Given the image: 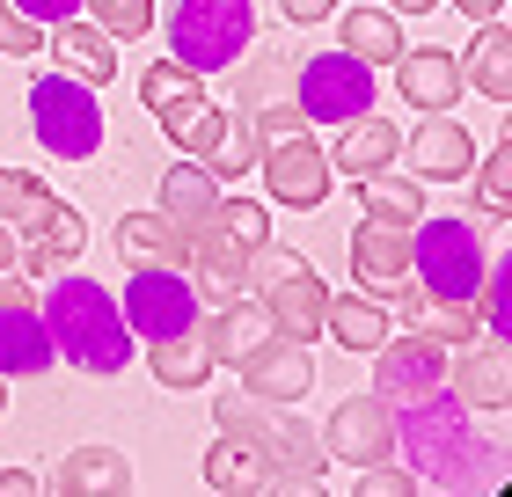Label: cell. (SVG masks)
<instances>
[{"label": "cell", "instance_id": "cell-1", "mask_svg": "<svg viewBox=\"0 0 512 497\" xmlns=\"http://www.w3.org/2000/svg\"><path fill=\"white\" fill-rule=\"evenodd\" d=\"M388 424H395V454L417 468L425 490H461V497L505 490V424H498V439H476L469 402H461L447 381L432 395L388 402Z\"/></svg>", "mask_w": 512, "mask_h": 497}, {"label": "cell", "instance_id": "cell-2", "mask_svg": "<svg viewBox=\"0 0 512 497\" xmlns=\"http://www.w3.org/2000/svg\"><path fill=\"white\" fill-rule=\"evenodd\" d=\"M44 329H52L59 359H74L81 373H125L132 366V329H125V307L110 300L96 278H59L52 271V293H44Z\"/></svg>", "mask_w": 512, "mask_h": 497}, {"label": "cell", "instance_id": "cell-3", "mask_svg": "<svg viewBox=\"0 0 512 497\" xmlns=\"http://www.w3.org/2000/svg\"><path fill=\"white\" fill-rule=\"evenodd\" d=\"M249 300L271 315V329L278 337H300V344H315L322 337V278H315V264L300 249H286V242H256L249 249Z\"/></svg>", "mask_w": 512, "mask_h": 497}, {"label": "cell", "instance_id": "cell-4", "mask_svg": "<svg viewBox=\"0 0 512 497\" xmlns=\"http://www.w3.org/2000/svg\"><path fill=\"white\" fill-rule=\"evenodd\" d=\"M256 44V0H176L169 8V59L191 74H227Z\"/></svg>", "mask_w": 512, "mask_h": 497}, {"label": "cell", "instance_id": "cell-5", "mask_svg": "<svg viewBox=\"0 0 512 497\" xmlns=\"http://www.w3.org/2000/svg\"><path fill=\"white\" fill-rule=\"evenodd\" d=\"M30 132L52 161H88L103 147V103L81 74H37L30 81Z\"/></svg>", "mask_w": 512, "mask_h": 497}, {"label": "cell", "instance_id": "cell-6", "mask_svg": "<svg viewBox=\"0 0 512 497\" xmlns=\"http://www.w3.org/2000/svg\"><path fill=\"white\" fill-rule=\"evenodd\" d=\"M483 234L476 220L461 212H439V220H410V278L425 293H447V300H476V278H483Z\"/></svg>", "mask_w": 512, "mask_h": 497}, {"label": "cell", "instance_id": "cell-7", "mask_svg": "<svg viewBox=\"0 0 512 497\" xmlns=\"http://www.w3.org/2000/svg\"><path fill=\"white\" fill-rule=\"evenodd\" d=\"M293 103L308 125H352L359 110H374V66L359 52H308L293 59Z\"/></svg>", "mask_w": 512, "mask_h": 497}, {"label": "cell", "instance_id": "cell-8", "mask_svg": "<svg viewBox=\"0 0 512 497\" xmlns=\"http://www.w3.org/2000/svg\"><path fill=\"white\" fill-rule=\"evenodd\" d=\"M118 307H125L132 344H154V337H176V329L205 322V300H198L183 264H132V286H125Z\"/></svg>", "mask_w": 512, "mask_h": 497}, {"label": "cell", "instance_id": "cell-9", "mask_svg": "<svg viewBox=\"0 0 512 497\" xmlns=\"http://www.w3.org/2000/svg\"><path fill=\"white\" fill-rule=\"evenodd\" d=\"M256 169H264V198L293 205V212H315L322 198L337 191V169H330V154H322L315 132H293V139L256 147Z\"/></svg>", "mask_w": 512, "mask_h": 497}, {"label": "cell", "instance_id": "cell-10", "mask_svg": "<svg viewBox=\"0 0 512 497\" xmlns=\"http://www.w3.org/2000/svg\"><path fill=\"white\" fill-rule=\"evenodd\" d=\"M374 395L381 402H410V395H432L447 381V344L425 337V329H410V337H381L374 351Z\"/></svg>", "mask_w": 512, "mask_h": 497}, {"label": "cell", "instance_id": "cell-11", "mask_svg": "<svg viewBox=\"0 0 512 497\" xmlns=\"http://www.w3.org/2000/svg\"><path fill=\"white\" fill-rule=\"evenodd\" d=\"M264 461H271V490H286V497H315L322 476H330V461H322V432H315V424H300L286 402H271Z\"/></svg>", "mask_w": 512, "mask_h": 497}, {"label": "cell", "instance_id": "cell-12", "mask_svg": "<svg viewBox=\"0 0 512 497\" xmlns=\"http://www.w3.org/2000/svg\"><path fill=\"white\" fill-rule=\"evenodd\" d=\"M322 454L330 461H352V468H366V461H395V424H388V402L366 388V395H344L337 410H330V424H322Z\"/></svg>", "mask_w": 512, "mask_h": 497}, {"label": "cell", "instance_id": "cell-13", "mask_svg": "<svg viewBox=\"0 0 512 497\" xmlns=\"http://www.w3.org/2000/svg\"><path fill=\"white\" fill-rule=\"evenodd\" d=\"M183 271H191L198 300H213V307L249 293V249H242L220 220H198V227H191V256H183Z\"/></svg>", "mask_w": 512, "mask_h": 497}, {"label": "cell", "instance_id": "cell-14", "mask_svg": "<svg viewBox=\"0 0 512 497\" xmlns=\"http://www.w3.org/2000/svg\"><path fill=\"white\" fill-rule=\"evenodd\" d=\"M315 388V359H308V344L300 337H271L242 359V395H256V402H300Z\"/></svg>", "mask_w": 512, "mask_h": 497}, {"label": "cell", "instance_id": "cell-15", "mask_svg": "<svg viewBox=\"0 0 512 497\" xmlns=\"http://www.w3.org/2000/svg\"><path fill=\"white\" fill-rule=\"evenodd\" d=\"M352 278L388 307L395 293L410 286V227H395V220H366V227H352Z\"/></svg>", "mask_w": 512, "mask_h": 497}, {"label": "cell", "instance_id": "cell-16", "mask_svg": "<svg viewBox=\"0 0 512 497\" xmlns=\"http://www.w3.org/2000/svg\"><path fill=\"white\" fill-rule=\"evenodd\" d=\"M447 388L469 402V417H505V402H512V351L469 337V351L447 359Z\"/></svg>", "mask_w": 512, "mask_h": 497}, {"label": "cell", "instance_id": "cell-17", "mask_svg": "<svg viewBox=\"0 0 512 497\" xmlns=\"http://www.w3.org/2000/svg\"><path fill=\"white\" fill-rule=\"evenodd\" d=\"M403 154H410V176L417 183H461V176H469V161H476V139L461 132L447 110H425V125L403 139Z\"/></svg>", "mask_w": 512, "mask_h": 497}, {"label": "cell", "instance_id": "cell-18", "mask_svg": "<svg viewBox=\"0 0 512 497\" xmlns=\"http://www.w3.org/2000/svg\"><path fill=\"white\" fill-rule=\"evenodd\" d=\"M52 366H59V344H52V329H44L37 300L0 307V381H37V373H52Z\"/></svg>", "mask_w": 512, "mask_h": 497}, {"label": "cell", "instance_id": "cell-19", "mask_svg": "<svg viewBox=\"0 0 512 497\" xmlns=\"http://www.w3.org/2000/svg\"><path fill=\"white\" fill-rule=\"evenodd\" d=\"M44 52H52L66 74H81L88 88H103V81H118V37L103 30V22H81V15H66L44 30Z\"/></svg>", "mask_w": 512, "mask_h": 497}, {"label": "cell", "instance_id": "cell-20", "mask_svg": "<svg viewBox=\"0 0 512 497\" xmlns=\"http://www.w3.org/2000/svg\"><path fill=\"white\" fill-rule=\"evenodd\" d=\"M395 88H403V103L410 110H454L461 103V59L454 52H439V44H425V52H395Z\"/></svg>", "mask_w": 512, "mask_h": 497}, {"label": "cell", "instance_id": "cell-21", "mask_svg": "<svg viewBox=\"0 0 512 497\" xmlns=\"http://www.w3.org/2000/svg\"><path fill=\"white\" fill-rule=\"evenodd\" d=\"M395 161H403V132H395L381 110H359L352 125H344V139H337L330 169H337V176H352V183H366V176L395 169Z\"/></svg>", "mask_w": 512, "mask_h": 497}, {"label": "cell", "instance_id": "cell-22", "mask_svg": "<svg viewBox=\"0 0 512 497\" xmlns=\"http://www.w3.org/2000/svg\"><path fill=\"white\" fill-rule=\"evenodd\" d=\"M154 117H161V132L176 139V154H191V161L213 154V139H220V125H227V110L205 96V81L183 88V96H169V103H154Z\"/></svg>", "mask_w": 512, "mask_h": 497}, {"label": "cell", "instance_id": "cell-23", "mask_svg": "<svg viewBox=\"0 0 512 497\" xmlns=\"http://www.w3.org/2000/svg\"><path fill=\"white\" fill-rule=\"evenodd\" d=\"M52 490H66V497H125L132 490V461L118 446H74V454L52 468Z\"/></svg>", "mask_w": 512, "mask_h": 497}, {"label": "cell", "instance_id": "cell-24", "mask_svg": "<svg viewBox=\"0 0 512 497\" xmlns=\"http://www.w3.org/2000/svg\"><path fill=\"white\" fill-rule=\"evenodd\" d=\"M198 329H205V344H213V366H242L249 351L271 337V315L242 293V300H220L213 322H198Z\"/></svg>", "mask_w": 512, "mask_h": 497}, {"label": "cell", "instance_id": "cell-25", "mask_svg": "<svg viewBox=\"0 0 512 497\" xmlns=\"http://www.w3.org/2000/svg\"><path fill=\"white\" fill-rule=\"evenodd\" d=\"M205 490H220V497H264L271 490V468H264V454H256L249 439L220 432L213 446H205Z\"/></svg>", "mask_w": 512, "mask_h": 497}, {"label": "cell", "instance_id": "cell-26", "mask_svg": "<svg viewBox=\"0 0 512 497\" xmlns=\"http://www.w3.org/2000/svg\"><path fill=\"white\" fill-rule=\"evenodd\" d=\"M81 249H88V220H81V212L66 205V198H59V212H52V220H44L37 234H22V271H30V278H52V271H66V264H74Z\"/></svg>", "mask_w": 512, "mask_h": 497}, {"label": "cell", "instance_id": "cell-27", "mask_svg": "<svg viewBox=\"0 0 512 497\" xmlns=\"http://www.w3.org/2000/svg\"><path fill=\"white\" fill-rule=\"evenodd\" d=\"M213 205H220V176L205 169V161L183 154L176 169L161 176V212H169V220L183 227V242H191V227H198V220H213Z\"/></svg>", "mask_w": 512, "mask_h": 497}, {"label": "cell", "instance_id": "cell-28", "mask_svg": "<svg viewBox=\"0 0 512 497\" xmlns=\"http://www.w3.org/2000/svg\"><path fill=\"white\" fill-rule=\"evenodd\" d=\"M147 366L161 388H205L213 381V344H205V329H176V337L147 344Z\"/></svg>", "mask_w": 512, "mask_h": 497}, {"label": "cell", "instance_id": "cell-29", "mask_svg": "<svg viewBox=\"0 0 512 497\" xmlns=\"http://www.w3.org/2000/svg\"><path fill=\"white\" fill-rule=\"evenodd\" d=\"M461 81H476L498 110L512 103V30H505V15H491V22L476 30L469 59H461Z\"/></svg>", "mask_w": 512, "mask_h": 497}, {"label": "cell", "instance_id": "cell-30", "mask_svg": "<svg viewBox=\"0 0 512 497\" xmlns=\"http://www.w3.org/2000/svg\"><path fill=\"white\" fill-rule=\"evenodd\" d=\"M118 249H125V264H183V256H191L183 227L161 205L154 212H125V220H118Z\"/></svg>", "mask_w": 512, "mask_h": 497}, {"label": "cell", "instance_id": "cell-31", "mask_svg": "<svg viewBox=\"0 0 512 497\" xmlns=\"http://www.w3.org/2000/svg\"><path fill=\"white\" fill-rule=\"evenodd\" d=\"M322 329H330L344 351H359V359H366V351L388 337V307L374 293H330V300H322Z\"/></svg>", "mask_w": 512, "mask_h": 497}, {"label": "cell", "instance_id": "cell-32", "mask_svg": "<svg viewBox=\"0 0 512 497\" xmlns=\"http://www.w3.org/2000/svg\"><path fill=\"white\" fill-rule=\"evenodd\" d=\"M344 52H359L366 66H395V52H403V22H395L388 0L344 8Z\"/></svg>", "mask_w": 512, "mask_h": 497}, {"label": "cell", "instance_id": "cell-33", "mask_svg": "<svg viewBox=\"0 0 512 497\" xmlns=\"http://www.w3.org/2000/svg\"><path fill=\"white\" fill-rule=\"evenodd\" d=\"M52 212H59V198H52V183H44V176H30V169H0V220H8L15 234H37Z\"/></svg>", "mask_w": 512, "mask_h": 497}, {"label": "cell", "instance_id": "cell-34", "mask_svg": "<svg viewBox=\"0 0 512 497\" xmlns=\"http://www.w3.org/2000/svg\"><path fill=\"white\" fill-rule=\"evenodd\" d=\"M359 198H366V220H395V227H410V220H425V183L417 176H366L359 183Z\"/></svg>", "mask_w": 512, "mask_h": 497}, {"label": "cell", "instance_id": "cell-35", "mask_svg": "<svg viewBox=\"0 0 512 497\" xmlns=\"http://www.w3.org/2000/svg\"><path fill=\"white\" fill-rule=\"evenodd\" d=\"M476 315H483V329H491L498 344L512 337V249L483 256V278H476Z\"/></svg>", "mask_w": 512, "mask_h": 497}, {"label": "cell", "instance_id": "cell-36", "mask_svg": "<svg viewBox=\"0 0 512 497\" xmlns=\"http://www.w3.org/2000/svg\"><path fill=\"white\" fill-rule=\"evenodd\" d=\"M205 169H213L220 183L256 169V125H249V110H242V103L227 110V125H220V139H213V154H205Z\"/></svg>", "mask_w": 512, "mask_h": 497}, {"label": "cell", "instance_id": "cell-37", "mask_svg": "<svg viewBox=\"0 0 512 497\" xmlns=\"http://www.w3.org/2000/svg\"><path fill=\"white\" fill-rule=\"evenodd\" d=\"M469 183H476V205L505 227V212H512V147H505V132H498V147L483 161H469Z\"/></svg>", "mask_w": 512, "mask_h": 497}, {"label": "cell", "instance_id": "cell-38", "mask_svg": "<svg viewBox=\"0 0 512 497\" xmlns=\"http://www.w3.org/2000/svg\"><path fill=\"white\" fill-rule=\"evenodd\" d=\"M235 66H242V59H235ZM286 81H293V59L271 52V44H264V52L249 44V66H242V88H235V96H242V110H264V103H278V88H286Z\"/></svg>", "mask_w": 512, "mask_h": 497}, {"label": "cell", "instance_id": "cell-39", "mask_svg": "<svg viewBox=\"0 0 512 497\" xmlns=\"http://www.w3.org/2000/svg\"><path fill=\"white\" fill-rule=\"evenodd\" d=\"M88 22H103L110 37H147L154 30V0H81Z\"/></svg>", "mask_w": 512, "mask_h": 497}, {"label": "cell", "instance_id": "cell-40", "mask_svg": "<svg viewBox=\"0 0 512 497\" xmlns=\"http://www.w3.org/2000/svg\"><path fill=\"white\" fill-rule=\"evenodd\" d=\"M213 220H220L227 234H235L242 249H256V242H264V234H271V212L256 205V198H227V191H220V205H213Z\"/></svg>", "mask_w": 512, "mask_h": 497}, {"label": "cell", "instance_id": "cell-41", "mask_svg": "<svg viewBox=\"0 0 512 497\" xmlns=\"http://www.w3.org/2000/svg\"><path fill=\"white\" fill-rule=\"evenodd\" d=\"M0 52H15V59H37L44 52V22H30L15 0H0Z\"/></svg>", "mask_w": 512, "mask_h": 497}, {"label": "cell", "instance_id": "cell-42", "mask_svg": "<svg viewBox=\"0 0 512 497\" xmlns=\"http://www.w3.org/2000/svg\"><path fill=\"white\" fill-rule=\"evenodd\" d=\"M417 468H388V461H366L359 468V497H417Z\"/></svg>", "mask_w": 512, "mask_h": 497}, {"label": "cell", "instance_id": "cell-43", "mask_svg": "<svg viewBox=\"0 0 512 497\" xmlns=\"http://www.w3.org/2000/svg\"><path fill=\"white\" fill-rule=\"evenodd\" d=\"M22 15L30 22H44V30H52V22H66V15H81V0H15Z\"/></svg>", "mask_w": 512, "mask_h": 497}, {"label": "cell", "instance_id": "cell-44", "mask_svg": "<svg viewBox=\"0 0 512 497\" xmlns=\"http://www.w3.org/2000/svg\"><path fill=\"white\" fill-rule=\"evenodd\" d=\"M337 8H344V0H278V15H286V22H322Z\"/></svg>", "mask_w": 512, "mask_h": 497}, {"label": "cell", "instance_id": "cell-45", "mask_svg": "<svg viewBox=\"0 0 512 497\" xmlns=\"http://www.w3.org/2000/svg\"><path fill=\"white\" fill-rule=\"evenodd\" d=\"M44 483L30 476V468H0V497H37Z\"/></svg>", "mask_w": 512, "mask_h": 497}, {"label": "cell", "instance_id": "cell-46", "mask_svg": "<svg viewBox=\"0 0 512 497\" xmlns=\"http://www.w3.org/2000/svg\"><path fill=\"white\" fill-rule=\"evenodd\" d=\"M0 264H22V234L8 220H0Z\"/></svg>", "mask_w": 512, "mask_h": 497}, {"label": "cell", "instance_id": "cell-47", "mask_svg": "<svg viewBox=\"0 0 512 497\" xmlns=\"http://www.w3.org/2000/svg\"><path fill=\"white\" fill-rule=\"evenodd\" d=\"M461 15H476V22H491V15H505V0H454Z\"/></svg>", "mask_w": 512, "mask_h": 497}, {"label": "cell", "instance_id": "cell-48", "mask_svg": "<svg viewBox=\"0 0 512 497\" xmlns=\"http://www.w3.org/2000/svg\"><path fill=\"white\" fill-rule=\"evenodd\" d=\"M388 8H395V15H432L439 0H388Z\"/></svg>", "mask_w": 512, "mask_h": 497}, {"label": "cell", "instance_id": "cell-49", "mask_svg": "<svg viewBox=\"0 0 512 497\" xmlns=\"http://www.w3.org/2000/svg\"><path fill=\"white\" fill-rule=\"evenodd\" d=\"M0 410H8V381H0Z\"/></svg>", "mask_w": 512, "mask_h": 497}]
</instances>
